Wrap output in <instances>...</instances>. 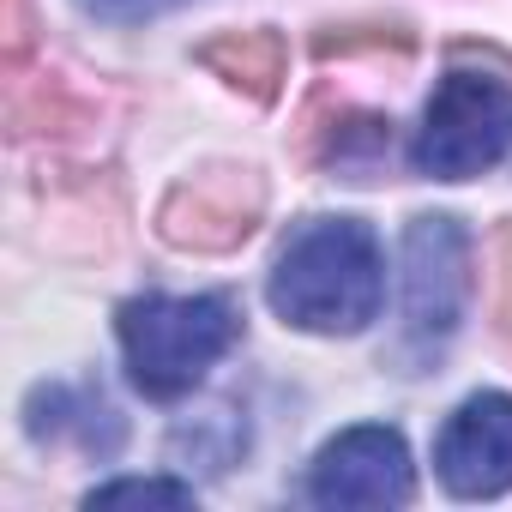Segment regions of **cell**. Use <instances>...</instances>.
Instances as JSON below:
<instances>
[{"mask_svg": "<svg viewBox=\"0 0 512 512\" xmlns=\"http://www.w3.org/2000/svg\"><path fill=\"white\" fill-rule=\"evenodd\" d=\"M470 296V241L452 217H416L404 229V344L416 362H434L458 332Z\"/></svg>", "mask_w": 512, "mask_h": 512, "instance_id": "277c9868", "label": "cell"}, {"mask_svg": "<svg viewBox=\"0 0 512 512\" xmlns=\"http://www.w3.org/2000/svg\"><path fill=\"white\" fill-rule=\"evenodd\" d=\"M512 151V91L488 73H446L422 109L410 163L428 181H470Z\"/></svg>", "mask_w": 512, "mask_h": 512, "instance_id": "3957f363", "label": "cell"}, {"mask_svg": "<svg viewBox=\"0 0 512 512\" xmlns=\"http://www.w3.org/2000/svg\"><path fill=\"white\" fill-rule=\"evenodd\" d=\"M434 470H440L446 494H458V500L506 494L512 488V398L506 392L464 398L434 440Z\"/></svg>", "mask_w": 512, "mask_h": 512, "instance_id": "8992f818", "label": "cell"}, {"mask_svg": "<svg viewBox=\"0 0 512 512\" xmlns=\"http://www.w3.org/2000/svg\"><path fill=\"white\" fill-rule=\"evenodd\" d=\"M488 284H494V326L512 344V229H500L488 247Z\"/></svg>", "mask_w": 512, "mask_h": 512, "instance_id": "30bf717a", "label": "cell"}, {"mask_svg": "<svg viewBox=\"0 0 512 512\" xmlns=\"http://www.w3.org/2000/svg\"><path fill=\"white\" fill-rule=\"evenodd\" d=\"M199 61L229 79L235 91H247L253 103H272L284 85V37L278 31H223L199 49Z\"/></svg>", "mask_w": 512, "mask_h": 512, "instance_id": "ba28073f", "label": "cell"}, {"mask_svg": "<svg viewBox=\"0 0 512 512\" xmlns=\"http://www.w3.org/2000/svg\"><path fill=\"white\" fill-rule=\"evenodd\" d=\"M235 308L223 296H133L115 320L127 374L145 398H187L235 344Z\"/></svg>", "mask_w": 512, "mask_h": 512, "instance_id": "7a4b0ae2", "label": "cell"}, {"mask_svg": "<svg viewBox=\"0 0 512 512\" xmlns=\"http://www.w3.org/2000/svg\"><path fill=\"white\" fill-rule=\"evenodd\" d=\"M416 488L410 446L398 428H344L338 440L320 446L308 464V500L314 506H404Z\"/></svg>", "mask_w": 512, "mask_h": 512, "instance_id": "5b68a950", "label": "cell"}, {"mask_svg": "<svg viewBox=\"0 0 512 512\" xmlns=\"http://www.w3.org/2000/svg\"><path fill=\"white\" fill-rule=\"evenodd\" d=\"M85 19H103V25H139V19H157V13H175L187 0H73Z\"/></svg>", "mask_w": 512, "mask_h": 512, "instance_id": "8fae6325", "label": "cell"}, {"mask_svg": "<svg viewBox=\"0 0 512 512\" xmlns=\"http://www.w3.org/2000/svg\"><path fill=\"white\" fill-rule=\"evenodd\" d=\"M260 211H266L260 175H253V169H211V175L181 181V187L163 199L157 223H163V235H169L175 247L223 253V247H235V241L253 235Z\"/></svg>", "mask_w": 512, "mask_h": 512, "instance_id": "52a82bcc", "label": "cell"}, {"mask_svg": "<svg viewBox=\"0 0 512 512\" xmlns=\"http://www.w3.org/2000/svg\"><path fill=\"white\" fill-rule=\"evenodd\" d=\"M115 500H169V506H193V482H103L85 494V506H115Z\"/></svg>", "mask_w": 512, "mask_h": 512, "instance_id": "9c48e42d", "label": "cell"}, {"mask_svg": "<svg viewBox=\"0 0 512 512\" xmlns=\"http://www.w3.org/2000/svg\"><path fill=\"white\" fill-rule=\"evenodd\" d=\"M272 308L320 338L362 332L386 302V260L368 223L356 217H308L272 266Z\"/></svg>", "mask_w": 512, "mask_h": 512, "instance_id": "6da1fadb", "label": "cell"}]
</instances>
